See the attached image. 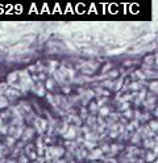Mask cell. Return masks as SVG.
<instances>
[{
    "label": "cell",
    "instance_id": "4fadbf2b",
    "mask_svg": "<svg viewBox=\"0 0 158 163\" xmlns=\"http://www.w3.org/2000/svg\"><path fill=\"white\" fill-rule=\"evenodd\" d=\"M54 84H55L54 79H46V83H45V88L53 89V88H54Z\"/></svg>",
    "mask_w": 158,
    "mask_h": 163
},
{
    "label": "cell",
    "instance_id": "30bf717a",
    "mask_svg": "<svg viewBox=\"0 0 158 163\" xmlns=\"http://www.w3.org/2000/svg\"><path fill=\"white\" fill-rule=\"evenodd\" d=\"M99 156H102V150L95 149V150H92V153L88 155V158L90 159H98Z\"/></svg>",
    "mask_w": 158,
    "mask_h": 163
},
{
    "label": "cell",
    "instance_id": "2e32d148",
    "mask_svg": "<svg viewBox=\"0 0 158 163\" xmlns=\"http://www.w3.org/2000/svg\"><path fill=\"white\" fill-rule=\"evenodd\" d=\"M87 122H88V125H94V122H95V119H94V117H88Z\"/></svg>",
    "mask_w": 158,
    "mask_h": 163
},
{
    "label": "cell",
    "instance_id": "d6986e66",
    "mask_svg": "<svg viewBox=\"0 0 158 163\" xmlns=\"http://www.w3.org/2000/svg\"><path fill=\"white\" fill-rule=\"evenodd\" d=\"M38 79H41V80H45V75H44V74H40V76H38Z\"/></svg>",
    "mask_w": 158,
    "mask_h": 163
},
{
    "label": "cell",
    "instance_id": "ffe728a7",
    "mask_svg": "<svg viewBox=\"0 0 158 163\" xmlns=\"http://www.w3.org/2000/svg\"><path fill=\"white\" fill-rule=\"evenodd\" d=\"M91 109H92V111H96V105H95V104H91Z\"/></svg>",
    "mask_w": 158,
    "mask_h": 163
},
{
    "label": "cell",
    "instance_id": "e0dca14e",
    "mask_svg": "<svg viewBox=\"0 0 158 163\" xmlns=\"http://www.w3.org/2000/svg\"><path fill=\"white\" fill-rule=\"evenodd\" d=\"M100 113L103 116H106V115H108V109L107 108H103V109H100Z\"/></svg>",
    "mask_w": 158,
    "mask_h": 163
},
{
    "label": "cell",
    "instance_id": "ba28073f",
    "mask_svg": "<svg viewBox=\"0 0 158 163\" xmlns=\"http://www.w3.org/2000/svg\"><path fill=\"white\" fill-rule=\"evenodd\" d=\"M36 133V129L35 128H27L24 130V136H23V141H29L31 138H33Z\"/></svg>",
    "mask_w": 158,
    "mask_h": 163
},
{
    "label": "cell",
    "instance_id": "277c9868",
    "mask_svg": "<svg viewBox=\"0 0 158 163\" xmlns=\"http://www.w3.org/2000/svg\"><path fill=\"white\" fill-rule=\"evenodd\" d=\"M76 133H78V129L75 126H70L69 129L66 130L65 134H63V137H65V139H74L76 137Z\"/></svg>",
    "mask_w": 158,
    "mask_h": 163
},
{
    "label": "cell",
    "instance_id": "7a4b0ae2",
    "mask_svg": "<svg viewBox=\"0 0 158 163\" xmlns=\"http://www.w3.org/2000/svg\"><path fill=\"white\" fill-rule=\"evenodd\" d=\"M63 155H65V149L62 146H55V145L48 146L46 151H45V159L46 160H55L57 162Z\"/></svg>",
    "mask_w": 158,
    "mask_h": 163
},
{
    "label": "cell",
    "instance_id": "5bb4252c",
    "mask_svg": "<svg viewBox=\"0 0 158 163\" xmlns=\"http://www.w3.org/2000/svg\"><path fill=\"white\" fill-rule=\"evenodd\" d=\"M11 115H12V113H11L9 111H4V112L0 113V119H7V117H9Z\"/></svg>",
    "mask_w": 158,
    "mask_h": 163
},
{
    "label": "cell",
    "instance_id": "ac0fdd59",
    "mask_svg": "<svg viewBox=\"0 0 158 163\" xmlns=\"http://www.w3.org/2000/svg\"><path fill=\"white\" fill-rule=\"evenodd\" d=\"M63 91H65V93H69V92H70V88H67V87H63Z\"/></svg>",
    "mask_w": 158,
    "mask_h": 163
},
{
    "label": "cell",
    "instance_id": "8992f818",
    "mask_svg": "<svg viewBox=\"0 0 158 163\" xmlns=\"http://www.w3.org/2000/svg\"><path fill=\"white\" fill-rule=\"evenodd\" d=\"M32 91H35V93L37 96H44L45 95V85L42 84L41 82H37V85L35 84V87H33Z\"/></svg>",
    "mask_w": 158,
    "mask_h": 163
},
{
    "label": "cell",
    "instance_id": "9c48e42d",
    "mask_svg": "<svg viewBox=\"0 0 158 163\" xmlns=\"http://www.w3.org/2000/svg\"><path fill=\"white\" fill-rule=\"evenodd\" d=\"M17 79H19V71H12V72H11V74L7 76V84H8V85L15 84Z\"/></svg>",
    "mask_w": 158,
    "mask_h": 163
},
{
    "label": "cell",
    "instance_id": "8fae6325",
    "mask_svg": "<svg viewBox=\"0 0 158 163\" xmlns=\"http://www.w3.org/2000/svg\"><path fill=\"white\" fill-rule=\"evenodd\" d=\"M15 142H16V139H15L13 137L8 136L7 138H5V146H7L8 149H11V147H13V146H15Z\"/></svg>",
    "mask_w": 158,
    "mask_h": 163
},
{
    "label": "cell",
    "instance_id": "3957f363",
    "mask_svg": "<svg viewBox=\"0 0 158 163\" xmlns=\"http://www.w3.org/2000/svg\"><path fill=\"white\" fill-rule=\"evenodd\" d=\"M48 126H49V121L41 119V117H36V119H35V129L37 130L41 136L44 134L45 130L48 129Z\"/></svg>",
    "mask_w": 158,
    "mask_h": 163
},
{
    "label": "cell",
    "instance_id": "6da1fadb",
    "mask_svg": "<svg viewBox=\"0 0 158 163\" xmlns=\"http://www.w3.org/2000/svg\"><path fill=\"white\" fill-rule=\"evenodd\" d=\"M19 79H20V85L23 88V93H25L29 89H33L35 82H33V79H32L28 70H20L19 71Z\"/></svg>",
    "mask_w": 158,
    "mask_h": 163
},
{
    "label": "cell",
    "instance_id": "5b68a950",
    "mask_svg": "<svg viewBox=\"0 0 158 163\" xmlns=\"http://www.w3.org/2000/svg\"><path fill=\"white\" fill-rule=\"evenodd\" d=\"M20 95H21V92L16 91V89H13V88H8L4 96H5L8 100H13V99H17Z\"/></svg>",
    "mask_w": 158,
    "mask_h": 163
},
{
    "label": "cell",
    "instance_id": "7c38bea8",
    "mask_svg": "<svg viewBox=\"0 0 158 163\" xmlns=\"http://www.w3.org/2000/svg\"><path fill=\"white\" fill-rule=\"evenodd\" d=\"M8 105H9V100L5 96H0V109L7 108Z\"/></svg>",
    "mask_w": 158,
    "mask_h": 163
},
{
    "label": "cell",
    "instance_id": "7402d4cb",
    "mask_svg": "<svg viewBox=\"0 0 158 163\" xmlns=\"http://www.w3.org/2000/svg\"><path fill=\"white\" fill-rule=\"evenodd\" d=\"M57 163H67L66 160H62V159H59V160H57Z\"/></svg>",
    "mask_w": 158,
    "mask_h": 163
},
{
    "label": "cell",
    "instance_id": "9a60e30c",
    "mask_svg": "<svg viewBox=\"0 0 158 163\" xmlns=\"http://www.w3.org/2000/svg\"><path fill=\"white\" fill-rule=\"evenodd\" d=\"M84 145H86L87 149H94V147H95V143H94V142H88V141H84Z\"/></svg>",
    "mask_w": 158,
    "mask_h": 163
},
{
    "label": "cell",
    "instance_id": "603a6c76",
    "mask_svg": "<svg viewBox=\"0 0 158 163\" xmlns=\"http://www.w3.org/2000/svg\"><path fill=\"white\" fill-rule=\"evenodd\" d=\"M7 163H16V160H9V162H7Z\"/></svg>",
    "mask_w": 158,
    "mask_h": 163
},
{
    "label": "cell",
    "instance_id": "52a82bcc",
    "mask_svg": "<svg viewBox=\"0 0 158 163\" xmlns=\"http://www.w3.org/2000/svg\"><path fill=\"white\" fill-rule=\"evenodd\" d=\"M53 79H54V82H55V83H59V84H61V85H63V84H65V80H66V79L63 78V76H62L61 71H59L58 68H57V70H55V71H54V74H53Z\"/></svg>",
    "mask_w": 158,
    "mask_h": 163
},
{
    "label": "cell",
    "instance_id": "44dd1931",
    "mask_svg": "<svg viewBox=\"0 0 158 163\" xmlns=\"http://www.w3.org/2000/svg\"><path fill=\"white\" fill-rule=\"evenodd\" d=\"M4 125V121H3V119H0V128Z\"/></svg>",
    "mask_w": 158,
    "mask_h": 163
}]
</instances>
